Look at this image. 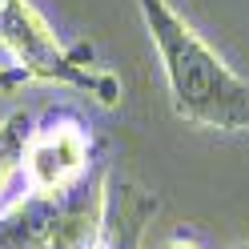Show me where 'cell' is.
<instances>
[{
  "label": "cell",
  "mask_w": 249,
  "mask_h": 249,
  "mask_svg": "<svg viewBox=\"0 0 249 249\" xmlns=\"http://www.w3.org/2000/svg\"><path fill=\"white\" fill-rule=\"evenodd\" d=\"M157 249H205V241H201L197 233H189V229H173Z\"/></svg>",
  "instance_id": "4"
},
{
  "label": "cell",
  "mask_w": 249,
  "mask_h": 249,
  "mask_svg": "<svg viewBox=\"0 0 249 249\" xmlns=\"http://www.w3.org/2000/svg\"><path fill=\"white\" fill-rule=\"evenodd\" d=\"M157 49L173 113L217 133H249V81L173 8V0H137Z\"/></svg>",
  "instance_id": "1"
},
{
  "label": "cell",
  "mask_w": 249,
  "mask_h": 249,
  "mask_svg": "<svg viewBox=\"0 0 249 249\" xmlns=\"http://www.w3.org/2000/svg\"><path fill=\"white\" fill-rule=\"evenodd\" d=\"M20 173L33 201H69L105 177L92 124L72 108H49L28 124Z\"/></svg>",
  "instance_id": "3"
},
{
  "label": "cell",
  "mask_w": 249,
  "mask_h": 249,
  "mask_svg": "<svg viewBox=\"0 0 249 249\" xmlns=\"http://www.w3.org/2000/svg\"><path fill=\"white\" fill-rule=\"evenodd\" d=\"M229 249H249V241H241V245H229Z\"/></svg>",
  "instance_id": "5"
},
{
  "label": "cell",
  "mask_w": 249,
  "mask_h": 249,
  "mask_svg": "<svg viewBox=\"0 0 249 249\" xmlns=\"http://www.w3.org/2000/svg\"><path fill=\"white\" fill-rule=\"evenodd\" d=\"M0 4H4V0H0Z\"/></svg>",
  "instance_id": "6"
},
{
  "label": "cell",
  "mask_w": 249,
  "mask_h": 249,
  "mask_svg": "<svg viewBox=\"0 0 249 249\" xmlns=\"http://www.w3.org/2000/svg\"><path fill=\"white\" fill-rule=\"evenodd\" d=\"M0 49L8 53L12 69L36 81H56L76 92H89L101 105L121 101V81L108 72L89 44H69L53 24L36 12L33 0H4L0 4Z\"/></svg>",
  "instance_id": "2"
}]
</instances>
